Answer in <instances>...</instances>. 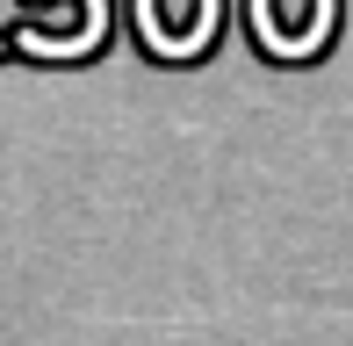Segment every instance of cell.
<instances>
[{"mask_svg": "<svg viewBox=\"0 0 353 346\" xmlns=\"http://www.w3.org/2000/svg\"><path fill=\"white\" fill-rule=\"evenodd\" d=\"M252 29L274 51H317L332 37V0H252Z\"/></svg>", "mask_w": 353, "mask_h": 346, "instance_id": "1", "label": "cell"}, {"mask_svg": "<svg viewBox=\"0 0 353 346\" xmlns=\"http://www.w3.org/2000/svg\"><path fill=\"white\" fill-rule=\"evenodd\" d=\"M137 22L159 51H195L216 29V0H137Z\"/></svg>", "mask_w": 353, "mask_h": 346, "instance_id": "2", "label": "cell"}]
</instances>
